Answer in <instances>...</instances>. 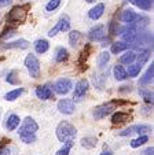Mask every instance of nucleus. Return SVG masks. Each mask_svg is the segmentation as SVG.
<instances>
[{
  "label": "nucleus",
  "mask_w": 154,
  "mask_h": 155,
  "mask_svg": "<svg viewBox=\"0 0 154 155\" xmlns=\"http://www.w3.org/2000/svg\"><path fill=\"white\" fill-rule=\"evenodd\" d=\"M120 32H121V28H120V25L117 24V22H110V24H109V33H110L111 36L118 35Z\"/></svg>",
  "instance_id": "obj_35"
},
{
  "label": "nucleus",
  "mask_w": 154,
  "mask_h": 155,
  "mask_svg": "<svg viewBox=\"0 0 154 155\" xmlns=\"http://www.w3.org/2000/svg\"><path fill=\"white\" fill-rule=\"evenodd\" d=\"M25 66H26L30 77H33V78H39L40 77V62H39V59L33 54H29L25 58Z\"/></svg>",
  "instance_id": "obj_3"
},
{
  "label": "nucleus",
  "mask_w": 154,
  "mask_h": 155,
  "mask_svg": "<svg viewBox=\"0 0 154 155\" xmlns=\"http://www.w3.org/2000/svg\"><path fill=\"white\" fill-rule=\"evenodd\" d=\"M109 61H110V54H109L108 51H103V52H101V55L98 56V66L99 68H105Z\"/></svg>",
  "instance_id": "obj_30"
},
{
  "label": "nucleus",
  "mask_w": 154,
  "mask_h": 155,
  "mask_svg": "<svg viewBox=\"0 0 154 155\" xmlns=\"http://www.w3.org/2000/svg\"><path fill=\"white\" fill-rule=\"evenodd\" d=\"M77 135L76 128L67 121H62L58 126H56V137L59 141H66V140H73Z\"/></svg>",
  "instance_id": "obj_1"
},
{
  "label": "nucleus",
  "mask_w": 154,
  "mask_h": 155,
  "mask_svg": "<svg viewBox=\"0 0 154 155\" xmlns=\"http://www.w3.org/2000/svg\"><path fill=\"white\" fill-rule=\"evenodd\" d=\"M55 26H56V29H58V32H67V30L70 29L69 18H67L66 15H65V17H62Z\"/></svg>",
  "instance_id": "obj_23"
},
{
  "label": "nucleus",
  "mask_w": 154,
  "mask_h": 155,
  "mask_svg": "<svg viewBox=\"0 0 154 155\" xmlns=\"http://www.w3.org/2000/svg\"><path fill=\"white\" fill-rule=\"evenodd\" d=\"M151 130V126L150 125H134V126H129V128L124 129L118 133L120 136H128L131 133H138V135H145L147 132Z\"/></svg>",
  "instance_id": "obj_8"
},
{
  "label": "nucleus",
  "mask_w": 154,
  "mask_h": 155,
  "mask_svg": "<svg viewBox=\"0 0 154 155\" xmlns=\"http://www.w3.org/2000/svg\"><path fill=\"white\" fill-rule=\"evenodd\" d=\"M9 0H0V4H4V3H7Z\"/></svg>",
  "instance_id": "obj_44"
},
{
  "label": "nucleus",
  "mask_w": 154,
  "mask_h": 155,
  "mask_svg": "<svg viewBox=\"0 0 154 155\" xmlns=\"http://www.w3.org/2000/svg\"><path fill=\"white\" fill-rule=\"evenodd\" d=\"M149 56H150V52H149V51H145V52H142L139 56L136 55V59H138V62H139V64H140V66H142V64L145 63L146 61H147V59H149Z\"/></svg>",
  "instance_id": "obj_39"
},
{
  "label": "nucleus",
  "mask_w": 154,
  "mask_h": 155,
  "mask_svg": "<svg viewBox=\"0 0 154 155\" xmlns=\"http://www.w3.org/2000/svg\"><path fill=\"white\" fill-rule=\"evenodd\" d=\"M96 139L95 137H84L81 140V146L85 147V148H94L96 146Z\"/></svg>",
  "instance_id": "obj_33"
},
{
  "label": "nucleus",
  "mask_w": 154,
  "mask_h": 155,
  "mask_svg": "<svg viewBox=\"0 0 154 155\" xmlns=\"http://www.w3.org/2000/svg\"><path fill=\"white\" fill-rule=\"evenodd\" d=\"M88 81L85 78L80 80L77 84H76V88H74V92H73V99L74 100H81L83 97L85 96L88 91Z\"/></svg>",
  "instance_id": "obj_7"
},
{
  "label": "nucleus",
  "mask_w": 154,
  "mask_h": 155,
  "mask_svg": "<svg viewBox=\"0 0 154 155\" xmlns=\"http://www.w3.org/2000/svg\"><path fill=\"white\" fill-rule=\"evenodd\" d=\"M0 155H10V148H7V147L0 148Z\"/></svg>",
  "instance_id": "obj_41"
},
{
  "label": "nucleus",
  "mask_w": 154,
  "mask_h": 155,
  "mask_svg": "<svg viewBox=\"0 0 154 155\" xmlns=\"http://www.w3.org/2000/svg\"><path fill=\"white\" fill-rule=\"evenodd\" d=\"M139 92L143 95V97H145V100L147 103H151L153 104V92H150V91H146V89H139Z\"/></svg>",
  "instance_id": "obj_37"
},
{
  "label": "nucleus",
  "mask_w": 154,
  "mask_h": 155,
  "mask_svg": "<svg viewBox=\"0 0 154 155\" xmlns=\"http://www.w3.org/2000/svg\"><path fill=\"white\" fill-rule=\"evenodd\" d=\"M129 118V114L127 113H122V111H117L111 115V122L113 124H122Z\"/></svg>",
  "instance_id": "obj_25"
},
{
  "label": "nucleus",
  "mask_w": 154,
  "mask_h": 155,
  "mask_svg": "<svg viewBox=\"0 0 154 155\" xmlns=\"http://www.w3.org/2000/svg\"><path fill=\"white\" fill-rule=\"evenodd\" d=\"M22 94H23L22 88H17V89H12V91L7 92V94L4 95V99L9 100V102H14V100L18 99V97H19Z\"/></svg>",
  "instance_id": "obj_24"
},
{
  "label": "nucleus",
  "mask_w": 154,
  "mask_h": 155,
  "mask_svg": "<svg viewBox=\"0 0 154 155\" xmlns=\"http://www.w3.org/2000/svg\"><path fill=\"white\" fill-rule=\"evenodd\" d=\"M147 141H149L147 136H146V135H139V137L131 141V147H132V148H138V147L143 146V144L147 143Z\"/></svg>",
  "instance_id": "obj_32"
},
{
  "label": "nucleus",
  "mask_w": 154,
  "mask_h": 155,
  "mask_svg": "<svg viewBox=\"0 0 154 155\" xmlns=\"http://www.w3.org/2000/svg\"><path fill=\"white\" fill-rule=\"evenodd\" d=\"M113 74L116 77L117 81H124V80L128 78V74H127V70L122 68L121 64H116L113 68Z\"/></svg>",
  "instance_id": "obj_17"
},
{
  "label": "nucleus",
  "mask_w": 154,
  "mask_h": 155,
  "mask_svg": "<svg viewBox=\"0 0 154 155\" xmlns=\"http://www.w3.org/2000/svg\"><path fill=\"white\" fill-rule=\"evenodd\" d=\"M129 44L125 43V41H116V43L111 44V54H120L122 51L128 50Z\"/></svg>",
  "instance_id": "obj_20"
},
{
  "label": "nucleus",
  "mask_w": 154,
  "mask_h": 155,
  "mask_svg": "<svg viewBox=\"0 0 154 155\" xmlns=\"http://www.w3.org/2000/svg\"><path fill=\"white\" fill-rule=\"evenodd\" d=\"M106 74H98V76H94L92 77V84L95 85V88L98 89H103L105 88V81H106Z\"/></svg>",
  "instance_id": "obj_26"
},
{
  "label": "nucleus",
  "mask_w": 154,
  "mask_h": 155,
  "mask_svg": "<svg viewBox=\"0 0 154 155\" xmlns=\"http://www.w3.org/2000/svg\"><path fill=\"white\" fill-rule=\"evenodd\" d=\"M113 110H114V106L111 104V103H109V104L98 106V107L94 108V118H95V120H102V118L108 117Z\"/></svg>",
  "instance_id": "obj_9"
},
{
  "label": "nucleus",
  "mask_w": 154,
  "mask_h": 155,
  "mask_svg": "<svg viewBox=\"0 0 154 155\" xmlns=\"http://www.w3.org/2000/svg\"><path fill=\"white\" fill-rule=\"evenodd\" d=\"M103 12H105V4L99 3V4H96L95 7H92V8L88 11V17H90L91 19H94V21H98L99 18L103 15Z\"/></svg>",
  "instance_id": "obj_13"
},
{
  "label": "nucleus",
  "mask_w": 154,
  "mask_h": 155,
  "mask_svg": "<svg viewBox=\"0 0 154 155\" xmlns=\"http://www.w3.org/2000/svg\"><path fill=\"white\" fill-rule=\"evenodd\" d=\"M80 38H81V33L77 32V30H72L69 33V44L72 47H76L77 44H79Z\"/></svg>",
  "instance_id": "obj_28"
},
{
  "label": "nucleus",
  "mask_w": 154,
  "mask_h": 155,
  "mask_svg": "<svg viewBox=\"0 0 154 155\" xmlns=\"http://www.w3.org/2000/svg\"><path fill=\"white\" fill-rule=\"evenodd\" d=\"M73 144H74V143H73V140L63 141V146H62L61 150H58V151H56V155H69V152H70V150H72Z\"/></svg>",
  "instance_id": "obj_29"
},
{
  "label": "nucleus",
  "mask_w": 154,
  "mask_h": 155,
  "mask_svg": "<svg viewBox=\"0 0 154 155\" xmlns=\"http://www.w3.org/2000/svg\"><path fill=\"white\" fill-rule=\"evenodd\" d=\"M136 17H138V14L134 11V10L128 8V10H124V12H122L121 21H122V22H125V24H128V25H134Z\"/></svg>",
  "instance_id": "obj_15"
},
{
  "label": "nucleus",
  "mask_w": 154,
  "mask_h": 155,
  "mask_svg": "<svg viewBox=\"0 0 154 155\" xmlns=\"http://www.w3.org/2000/svg\"><path fill=\"white\" fill-rule=\"evenodd\" d=\"M53 95V91H51V88L50 85H40V87L36 88V96L41 100H48Z\"/></svg>",
  "instance_id": "obj_12"
},
{
  "label": "nucleus",
  "mask_w": 154,
  "mask_h": 155,
  "mask_svg": "<svg viewBox=\"0 0 154 155\" xmlns=\"http://www.w3.org/2000/svg\"><path fill=\"white\" fill-rule=\"evenodd\" d=\"M153 151H154L153 147H149V148L146 150L145 152H143V155H153Z\"/></svg>",
  "instance_id": "obj_42"
},
{
  "label": "nucleus",
  "mask_w": 154,
  "mask_h": 155,
  "mask_svg": "<svg viewBox=\"0 0 154 155\" xmlns=\"http://www.w3.org/2000/svg\"><path fill=\"white\" fill-rule=\"evenodd\" d=\"M135 59H136V54H135V51H127L124 55H121L120 62H121V63H125V64H131V63H134Z\"/></svg>",
  "instance_id": "obj_22"
},
{
  "label": "nucleus",
  "mask_w": 154,
  "mask_h": 155,
  "mask_svg": "<svg viewBox=\"0 0 154 155\" xmlns=\"http://www.w3.org/2000/svg\"><path fill=\"white\" fill-rule=\"evenodd\" d=\"M67 58H69V52H67L66 48H59V50L56 51L55 61L58 62V63H62V62L67 61Z\"/></svg>",
  "instance_id": "obj_31"
},
{
  "label": "nucleus",
  "mask_w": 154,
  "mask_h": 155,
  "mask_svg": "<svg viewBox=\"0 0 154 155\" xmlns=\"http://www.w3.org/2000/svg\"><path fill=\"white\" fill-rule=\"evenodd\" d=\"M59 6H61V0H50L46 6V10L48 12H53V11H55Z\"/></svg>",
  "instance_id": "obj_34"
},
{
  "label": "nucleus",
  "mask_w": 154,
  "mask_h": 155,
  "mask_svg": "<svg viewBox=\"0 0 154 155\" xmlns=\"http://www.w3.org/2000/svg\"><path fill=\"white\" fill-rule=\"evenodd\" d=\"M9 35V36H11V35H14V29H6L2 35H0V38H3V37H6V36Z\"/></svg>",
  "instance_id": "obj_40"
},
{
  "label": "nucleus",
  "mask_w": 154,
  "mask_h": 155,
  "mask_svg": "<svg viewBox=\"0 0 154 155\" xmlns=\"http://www.w3.org/2000/svg\"><path fill=\"white\" fill-rule=\"evenodd\" d=\"M19 122H21V120H19V117H18L17 114H11V115H9L7 117V121H6V128H7V130H15V129L19 126Z\"/></svg>",
  "instance_id": "obj_16"
},
{
  "label": "nucleus",
  "mask_w": 154,
  "mask_h": 155,
  "mask_svg": "<svg viewBox=\"0 0 154 155\" xmlns=\"http://www.w3.org/2000/svg\"><path fill=\"white\" fill-rule=\"evenodd\" d=\"M7 82L9 84H12V85H17L18 82H19V80H18V77H17V71L15 70H12V71H10L9 74H7Z\"/></svg>",
  "instance_id": "obj_36"
},
{
  "label": "nucleus",
  "mask_w": 154,
  "mask_h": 155,
  "mask_svg": "<svg viewBox=\"0 0 154 155\" xmlns=\"http://www.w3.org/2000/svg\"><path fill=\"white\" fill-rule=\"evenodd\" d=\"M58 110L62 113V114L70 115L74 113L76 110V104L72 99H62L58 102Z\"/></svg>",
  "instance_id": "obj_10"
},
{
  "label": "nucleus",
  "mask_w": 154,
  "mask_h": 155,
  "mask_svg": "<svg viewBox=\"0 0 154 155\" xmlns=\"http://www.w3.org/2000/svg\"><path fill=\"white\" fill-rule=\"evenodd\" d=\"M50 48V44L47 40H44V38H39V40L35 41V50L37 54H44L47 52Z\"/></svg>",
  "instance_id": "obj_18"
},
{
  "label": "nucleus",
  "mask_w": 154,
  "mask_h": 155,
  "mask_svg": "<svg viewBox=\"0 0 154 155\" xmlns=\"http://www.w3.org/2000/svg\"><path fill=\"white\" fill-rule=\"evenodd\" d=\"M26 6H15L7 15V22L9 24H22L26 19Z\"/></svg>",
  "instance_id": "obj_2"
},
{
  "label": "nucleus",
  "mask_w": 154,
  "mask_h": 155,
  "mask_svg": "<svg viewBox=\"0 0 154 155\" xmlns=\"http://www.w3.org/2000/svg\"><path fill=\"white\" fill-rule=\"evenodd\" d=\"M39 129V125L33 118L28 117L25 118V121L22 122V125L19 126V130H18V135L19 136H25V135H33L36 133Z\"/></svg>",
  "instance_id": "obj_4"
},
{
  "label": "nucleus",
  "mask_w": 154,
  "mask_h": 155,
  "mask_svg": "<svg viewBox=\"0 0 154 155\" xmlns=\"http://www.w3.org/2000/svg\"><path fill=\"white\" fill-rule=\"evenodd\" d=\"M28 47H29V43L26 40H23V38L12 41V43H7L4 45V48H7V50H26Z\"/></svg>",
  "instance_id": "obj_14"
},
{
  "label": "nucleus",
  "mask_w": 154,
  "mask_h": 155,
  "mask_svg": "<svg viewBox=\"0 0 154 155\" xmlns=\"http://www.w3.org/2000/svg\"><path fill=\"white\" fill-rule=\"evenodd\" d=\"M21 140L23 141V143L26 144H30V143H35L36 141V133H33V135H25V136H19Z\"/></svg>",
  "instance_id": "obj_38"
},
{
  "label": "nucleus",
  "mask_w": 154,
  "mask_h": 155,
  "mask_svg": "<svg viewBox=\"0 0 154 155\" xmlns=\"http://www.w3.org/2000/svg\"><path fill=\"white\" fill-rule=\"evenodd\" d=\"M140 70H142V66L139 63H131L127 69V74L128 77H136L140 73Z\"/></svg>",
  "instance_id": "obj_27"
},
{
  "label": "nucleus",
  "mask_w": 154,
  "mask_h": 155,
  "mask_svg": "<svg viewBox=\"0 0 154 155\" xmlns=\"http://www.w3.org/2000/svg\"><path fill=\"white\" fill-rule=\"evenodd\" d=\"M106 37V29L103 25H96L95 28H92V29L90 30V38L91 40H103V38Z\"/></svg>",
  "instance_id": "obj_11"
},
{
  "label": "nucleus",
  "mask_w": 154,
  "mask_h": 155,
  "mask_svg": "<svg viewBox=\"0 0 154 155\" xmlns=\"http://www.w3.org/2000/svg\"><path fill=\"white\" fill-rule=\"evenodd\" d=\"M129 3H132L134 6L139 7L140 10H145V11H147V10L151 8V4H153V0H128Z\"/></svg>",
  "instance_id": "obj_19"
},
{
  "label": "nucleus",
  "mask_w": 154,
  "mask_h": 155,
  "mask_svg": "<svg viewBox=\"0 0 154 155\" xmlns=\"http://www.w3.org/2000/svg\"><path fill=\"white\" fill-rule=\"evenodd\" d=\"M120 35H121L122 41H125V43H128V44L134 43V41L136 40V36H138L136 26H134V25H129V26H127V28H124V29H121Z\"/></svg>",
  "instance_id": "obj_6"
},
{
  "label": "nucleus",
  "mask_w": 154,
  "mask_h": 155,
  "mask_svg": "<svg viewBox=\"0 0 154 155\" xmlns=\"http://www.w3.org/2000/svg\"><path fill=\"white\" fill-rule=\"evenodd\" d=\"M99 155H113V152L110 151V150H108V151H103V152H101Z\"/></svg>",
  "instance_id": "obj_43"
},
{
  "label": "nucleus",
  "mask_w": 154,
  "mask_h": 155,
  "mask_svg": "<svg viewBox=\"0 0 154 155\" xmlns=\"http://www.w3.org/2000/svg\"><path fill=\"white\" fill-rule=\"evenodd\" d=\"M73 88V82L69 78H59L58 81L54 84V91L58 95H66L70 92V89Z\"/></svg>",
  "instance_id": "obj_5"
},
{
  "label": "nucleus",
  "mask_w": 154,
  "mask_h": 155,
  "mask_svg": "<svg viewBox=\"0 0 154 155\" xmlns=\"http://www.w3.org/2000/svg\"><path fill=\"white\" fill-rule=\"evenodd\" d=\"M153 74H154V66H153V63H151V66L147 69V71L145 73V76L140 78V84L142 85L151 84V82H153Z\"/></svg>",
  "instance_id": "obj_21"
},
{
  "label": "nucleus",
  "mask_w": 154,
  "mask_h": 155,
  "mask_svg": "<svg viewBox=\"0 0 154 155\" xmlns=\"http://www.w3.org/2000/svg\"><path fill=\"white\" fill-rule=\"evenodd\" d=\"M87 3H92V2H95V0H85Z\"/></svg>",
  "instance_id": "obj_45"
}]
</instances>
